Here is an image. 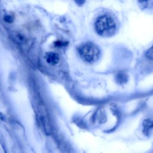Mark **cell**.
<instances>
[{
    "instance_id": "52a82bcc",
    "label": "cell",
    "mask_w": 153,
    "mask_h": 153,
    "mask_svg": "<svg viewBox=\"0 0 153 153\" xmlns=\"http://www.w3.org/2000/svg\"><path fill=\"white\" fill-rule=\"evenodd\" d=\"M14 16L11 15H7L4 18V21H5L7 23H12L14 21Z\"/></svg>"
},
{
    "instance_id": "5b68a950",
    "label": "cell",
    "mask_w": 153,
    "mask_h": 153,
    "mask_svg": "<svg viewBox=\"0 0 153 153\" xmlns=\"http://www.w3.org/2000/svg\"><path fill=\"white\" fill-rule=\"evenodd\" d=\"M141 7L145 8H150L153 7V0H138Z\"/></svg>"
},
{
    "instance_id": "7a4b0ae2",
    "label": "cell",
    "mask_w": 153,
    "mask_h": 153,
    "mask_svg": "<svg viewBox=\"0 0 153 153\" xmlns=\"http://www.w3.org/2000/svg\"><path fill=\"white\" fill-rule=\"evenodd\" d=\"M78 53L81 57L87 62H93L97 60L100 51L98 47L91 42H86L78 47Z\"/></svg>"
},
{
    "instance_id": "ba28073f",
    "label": "cell",
    "mask_w": 153,
    "mask_h": 153,
    "mask_svg": "<svg viewBox=\"0 0 153 153\" xmlns=\"http://www.w3.org/2000/svg\"><path fill=\"white\" fill-rule=\"evenodd\" d=\"M146 56L151 59H153V47H152L146 53Z\"/></svg>"
},
{
    "instance_id": "3957f363",
    "label": "cell",
    "mask_w": 153,
    "mask_h": 153,
    "mask_svg": "<svg viewBox=\"0 0 153 153\" xmlns=\"http://www.w3.org/2000/svg\"><path fill=\"white\" fill-rule=\"evenodd\" d=\"M46 61L48 63L51 65H56L60 60L59 56L54 52H48L45 55Z\"/></svg>"
},
{
    "instance_id": "277c9868",
    "label": "cell",
    "mask_w": 153,
    "mask_h": 153,
    "mask_svg": "<svg viewBox=\"0 0 153 153\" xmlns=\"http://www.w3.org/2000/svg\"><path fill=\"white\" fill-rule=\"evenodd\" d=\"M13 39L18 44H23L26 42V38L19 33H14L13 36Z\"/></svg>"
},
{
    "instance_id": "8992f818",
    "label": "cell",
    "mask_w": 153,
    "mask_h": 153,
    "mask_svg": "<svg viewBox=\"0 0 153 153\" xmlns=\"http://www.w3.org/2000/svg\"><path fill=\"white\" fill-rule=\"evenodd\" d=\"M143 127H144V130L146 131L145 133H148V130L151 129V128L153 127V121L150 120L149 119L143 121Z\"/></svg>"
},
{
    "instance_id": "6da1fadb",
    "label": "cell",
    "mask_w": 153,
    "mask_h": 153,
    "mask_svg": "<svg viewBox=\"0 0 153 153\" xmlns=\"http://www.w3.org/2000/svg\"><path fill=\"white\" fill-rule=\"evenodd\" d=\"M96 32L102 36L112 35L116 30V25L114 20L108 15L99 17L94 24Z\"/></svg>"
},
{
    "instance_id": "9c48e42d",
    "label": "cell",
    "mask_w": 153,
    "mask_h": 153,
    "mask_svg": "<svg viewBox=\"0 0 153 153\" xmlns=\"http://www.w3.org/2000/svg\"><path fill=\"white\" fill-rule=\"evenodd\" d=\"M85 1V0H75V3H76L77 5H79V6L82 5L84 4Z\"/></svg>"
}]
</instances>
